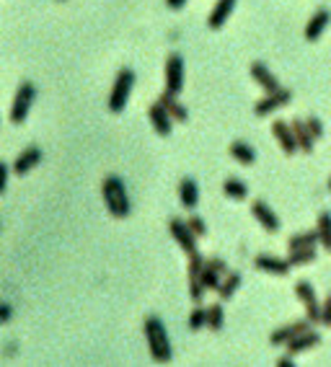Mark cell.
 <instances>
[{
  "instance_id": "cell-1",
  "label": "cell",
  "mask_w": 331,
  "mask_h": 367,
  "mask_svg": "<svg viewBox=\"0 0 331 367\" xmlns=\"http://www.w3.org/2000/svg\"><path fill=\"white\" fill-rule=\"evenodd\" d=\"M145 342H148L153 362H158V365L171 362V357H173L171 342H169L166 326H163V321H160L158 315H148V318H145Z\"/></svg>"
},
{
  "instance_id": "cell-2",
  "label": "cell",
  "mask_w": 331,
  "mask_h": 367,
  "mask_svg": "<svg viewBox=\"0 0 331 367\" xmlns=\"http://www.w3.org/2000/svg\"><path fill=\"white\" fill-rule=\"evenodd\" d=\"M101 197H104L107 210L114 217H119V220H122V217H129L132 207H129L127 189H125V181L119 179L117 173H111V176L104 179V184H101Z\"/></svg>"
},
{
  "instance_id": "cell-3",
  "label": "cell",
  "mask_w": 331,
  "mask_h": 367,
  "mask_svg": "<svg viewBox=\"0 0 331 367\" xmlns=\"http://www.w3.org/2000/svg\"><path fill=\"white\" fill-rule=\"evenodd\" d=\"M132 88H135V70L122 67L117 73V78H114L111 93H109V111H111V114H122V111H125Z\"/></svg>"
},
{
  "instance_id": "cell-4",
  "label": "cell",
  "mask_w": 331,
  "mask_h": 367,
  "mask_svg": "<svg viewBox=\"0 0 331 367\" xmlns=\"http://www.w3.org/2000/svg\"><path fill=\"white\" fill-rule=\"evenodd\" d=\"M34 98H36V86L29 83V80H23L19 91H16V96H13V104H11V122L13 124H23L26 117H29V111L34 107Z\"/></svg>"
},
{
  "instance_id": "cell-5",
  "label": "cell",
  "mask_w": 331,
  "mask_h": 367,
  "mask_svg": "<svg viewBox=\"0 0 331 367\" xmlns=\"http://www.w3.org/2000/svg\"><path fill=\"white\" fill-rule=\"evenodd\" d=\"M169 230H171V238L179 243V249H182L186 256L200 254V251H197V236L192 233V227L186 225V220H182V217H171Z\"/></svg>"
},
{
  "instance_id": "cell-6",
  "label": "cell",
  "mask_w": 331,
  "mask_h": 367,
  "mask_svg": "<svg viewBox=\"0 0 331 367\" xmlns=\"http://www.w3.org/2000/svg\"><path fill=\"white\" fill-rule=\"evenodd\" d=\"M184 88V57L179 52H171L166 57V93L179 96Z\"/></svg>"
},
{
  "instance_id": "cell-7",
  "label": "cell",
  "mask_w": 331,
  "mask_h": 367,
  "mask_svg": "<svg viewBox=\"0 0 331 367\" xmlns=\"http://www.w3.org/2000/svg\"><path fill=\"white\" fill-rule=\"evenodd\" d=\"M290 101H292V93H290L288 88L272 91V93H267L264 98H259L257 107H254V114H257V117H267V114H272V111L288 107Z\"/></svg>"
},
{
  "instance_id": "cell-8",
  "label": "cell",
  "mask_w": 331,
  "mask_h": 367,
  "mask_svg": "<svg viewBox=\"0 0 331 367\" xmlns=\"http://www.w3.org/2000/svg\"><path fill=\"white\" fill-rule=\"evenodd\" d=\"M202 267H204V259L200 254H194L189 256V295H192L194 302L202 300V295L207 292V287L202 285Z\"/></svg>"
},
{
  "instance_id": "cell-9",
  "label": "cell",
  "mask_w": 331,
  "mask_h": 367,
  "mask_svg": "<svg viewBox=\"0 0 331 367\" xmlns=\"http://www.w3.org/2000/svg\"><path fill=\"white\" fill-rule=\"evenodd\" d=\"M148 119L150 124H153V130L158 132L160 137H169L173 130V117L166 111V107L160 104V101H156V104H150L148 109Z\"/></svg>"
},
{
  "instance_id": "cell-10",
  "label": "cell",
  "mask_w": 331,
  "mask_h": 367,
  "mask_svg": "<svg viewBox=\"0 0 331 367\" xmlns=\"http://www.w3.org/2000/svg\"><path fill=\"white\" fill-rule=\"evenodd\" d=\"M228 271V264L223 259H204V267H202V285L207 290H217V285L223 280V274Z\"/></svg>"
},
{
  "instance_id": "cell-11",
  "label": "cell",
  "mask_w": 331,
  "mask_h": 367,
  "mask_svg": "<svg viewBox=\"0 0 331 367\" xmlns=\"http://www.w3.org/2000/svg\"><path fill=\"white\" fill-rule=\"evenodd\" d=\"M272 135H275V140L279 142V148L285 155H295L298 153V142H295V132H292V124L288 122H275L272 124Z\"/></svg>"
},
{
  "instance_id": "cell-12",
  "label": "cell",
  "mask_w": 331,
  "mask_h": 367,
  "mask_svg": "<svg viewBox=\"0 0 331 367\" xmlns=\"http://www.w3.org/2000/svg\"><path fill=\"white\" fill-rule=\"evenodd\" d=\"M251 215L257 217V223L267 233H277L279 230V217H277V212L272 210V207L267 205V202H261V199H257L254 205H251Z\"/></svg>"
},
{
  "instance_id": "cell-13",
  "label": "cell",
  "mask_w": 331,
  "mask_h": 367,
  "mask_svg": "<svg viewBox=\"0 0 331 367\" xmlns=\"http://www.w3.org/2000/svg\"><path fill=\"white\" fill-rule=\"evenodd\" d=\"M254 267L259 271H267V274H275V277H285L290 274L292 269V264L288 259H277V256H269V254H259L257 259H254Z\"/></svg>"
},
{
  "instance_id": "cell-14",
  "label": "cell",
  "mask_w": 331,
  "mask_h": 367,
  "mask_svg": "<svg viewBox=\"0 0 331 367\" xmlns=\"http://www.w3.org/2000/svg\"><path fill=\"white\" fill-rule=\"evenodd\" d=\"M42 163V148H36V145H29L26 151L19 153V158L13 163V173H19V176H26V173L36 168Z\"/></svg>"
},
{
  "instance_id": "cell-15",
  "label": "cell",
  "mask_w": 331,
  "mask_h": 367,
  "mask_svg": "<svg viewBox=\"0 0 331 367\" xmlns=\"http://www.w3.org/2000/svg\"><path fill=\"white\" fill-rule=\"evenodd\" d=\"M235 3L238 0H215V8L210 11V16H207V26L213 29V32H217V29H223L225 23H228V19H231V13H233Z\"/></svg>"
},
{
  "instance_id": "cell-16",
  "label": "cell",
  "mask_w": 331,
  "mask_h": 367,
  "mask_svg": "<svg viewBox=\"0 0 331 367\" xmlns=\"http://www.w3.org/2000/svg\"><path fill=\"white\" fill-rule=\"evenodd\" d=\"M310 321L308 318H300V321H292V324H288V326H282V329H277L275 334L269 336V342L275 346H279V344H288L290 339H295L298 334H303V331H308L310 329Z\"/></svg>"
},
{
  "instance_id": "cell-17",
  "label": "cell",
  "mask_w": 331,
  "mask_h": 367,
  "mask_svg": "<svg viewBox=\"0 0 331 367\" xmlns=\"http://www.w3.org/2000/svg\"><path fill=\"white\" fill-rule=\"evenodd\" d=\"M248 73H251V78L257 80L259 86L264 88V93H272V91H279V88H282V86H279L277 76H275V73H272V70H269L264 63H254Z\"/></svg>"
},
{
  "instance_id": "cell-18",
  "label": "cell",
  "mask_w": 331,
  "mask_h": 367,
  "mask_svg": "<svg viewBox=\"0 0 331 367\" xmlns=\"http://www.w3.org/2000/svg\"><path fill=\"white\" fill-rule=\"evenodd\" d=\"M329 21H331V13L326 11V8H319V11L308 19V23H306V39H308V42H316L321 34L326 32Z\"/></svg>"
},
{
  "instance_id": "cell-19",
  "label": "cell",
  "mask_w": 331,
  "mask_h": 367,
  "mask_svg": "<svg viewBox=\"0 0 331 367\" xmlns=\"http://www.w3.org/2000/svg\"><path fill=\"white\" fill-rule=\"evenodd\" d=\"M321 342V334L316 329H308V331H303L298 334L295 339H290L288 342V352L290 355H300V352H306V349H313V346Z\"/></svg>"
},
{
  "instance_id": "cell-20",
  "label": "cell",
  "mask_w": 331,
  "mask_h": 367,
  "mask_svg": "<svg viewBox=\"0 0 331 367\" xmlns=\"http://www.w3.org/2000/svg\"><path fill=\"white\" fill-rule=\"evenodd\" d=\"M179 199H182V205L186 210H194L200 205V186H197L194 179H182L179 181Z\"/></svg>"
},
{
  "instance_id": "cell-21",
  "label": "cell",
  "mask_w": 331,
  "mask_h": 367,
  "mask_svg": "<svg viewBox=\"0 0 331 367\" xmlns=\"http://www.w3.org/2000/svg\"><path fill=\"white\" fill-rule=\"evenodd\" d=\"M158 101L166 107V111L173 117V122H186V119H189V111H186V107L179 101V96H173V93H166V91H163Z\"/></svg>"
},
{
  "instance_id": "cell-22",
  "label": "cell",
  "mask_w": 331,
  "mask_h": 367,
  "mask_svg": "<svg viewBox=\"0 0 331 367\" xmlns=\"http://www.w3.org/2000/svg\"><path fill=\"white\" fill-rule=\"evenodd\" d=\"M241 282H244V277H241L238 271H225L220 285H217V295H220V300H231V298L235 295V290L241 287Z\"/></svg>"
},
{
  "instance_id": "cell-23",
  "label": "cell",
  "mask_w": 331,
  "mask_h": 367,
  "mask_svg": "<svg viewBox=\"0 0 331 367\" xmlns=\"http://www.w3.org/2000/svg\"><path fill=\"white\" fill-rule=\"evenodd\" d=\"M292 132H295L298 151L313 153V142H316V137H313V135H310V130L306 127V119H295V122H292Z\"/></svg>"
},
{
  "instance_id": "cell-24",
  "label": "cell",
  "mask_w": 331,
  "mask_h": 367,
  "mask_svg": "<svg viewBox=\"0 0 331 367\" xmlns=\"http://www.w3.org/2000/svg\"><path fill=\"white\" fill-rule=\"evenodd\" d=\"M228 151H231V158H233L235 163H241V166H251V163L257 161L254 148H251V145H246V142H241V140H235Z\"/></svg>"
},
{
  "instance_id": "cell-25",
  "label": "cell",
  "mask_w": 331,
  "mask_h": 367,
  "mask_svg": "<svg viewBox=\"0 0 331 367\" xmlns=\"http://www.w3.org/2000/svg\"><path fill=\"white\" fill-rule=\"evenodd\" d=\"M316 233H319V243L323 246V251L331 254V212H321L319 215V225H316Z\"/></svg>"
},
{
  "instance_id": "cell-26",
  "label": "cell",
  "mask_w": 331,
  "mask_h": 367,
  "mask_svg": "<svg viewBox=\"0 0 331 367\" xmlns=\"http://www.w3.org/2000/svg\"><path fill=\"white\" fill-rule=\"evenodd\" d=\"M319 243V233L316 230H303V233H295L290 236L288 241V249H308V246H316Z\"/></svg>"
},
{
  "instance_id": "cell-27",
  "label": "cell",
  "mask_w": 331,
  "mask_h": 367,
  "mask_svg": "<svg viewBox=\"0 0 331 367\" xmlns=\"http://www.w3.org/2000/svg\"><path fill=\"white\" fill-rule=\"evenodd\" d=\"M223 192L228 199H235V202H244L246 197H248V189H246V184L241 179H225Z\"/></svg>"
},
{
  "instance_id": "cell-28",
  "label": "cell",
  "mask_w": 331,
  "mask_h": 367,
  "mask_svg": "<svg viewBox=\"0 0 331 367\" xmlns=\"http://www.w3.org/2000/svg\"><path fill=\"white\" fill-rule=\"evenodd\" d=\"M316 256H319V254H316V246H308V249H292L288 261L292 267H306V264H313Z\"/></svg>"
},
{
  "instance_id": "cell-29",
  "label": "cell",
  "mask_w": 331,
  "mask_h": 367,
  "mask_svg": "<svg viewBox=\"0 0 331 367\" xmlns=\"http://www.w3.org/2000/svg\"><path fill=\"white\" fill-rule=\"evenodd\" d=\"M223 324H225L223 305H220V302H215V305L207 308V329H210V331H220Z\"/></svg>"
},
{
  "instance_id": "cell-30",
  "label": "cell",
  "mask_w": 331,
  "mask_h": 367,
  "mask_svg": "<svg viewBox=\"0 0 331 367\" xmlns=\"http://www.w3.org/2000/svg\"><path fill=\"white\" fill-rule=\"evenodd\" d=\"M202 326H207V308H200V305H197L192 313H189V329H192V331H200Z\"/></svg>"
},
{
  "instance_id": "cell-31",
  "label": "cell",
  "mask_w": 331,
  "mask_h": 367,
  "mask_svg": "<svg viewBox=\"0 0 331 367\" xmlns=\"http://www.w3.org/2000/svg\"><path fill=\"white\" fill-rule=\"evenodd\" d=\"M186 225L192 227V233H194L197 238L207 236V223H204V220H202L200 215H192V217H189V220H186Z\"/></svg>"
},
{
  "instance_id": "cell-32",
  "label": "cell",
  "mask_w": 331,
  "mask_h": 367,
  "mask_svg": "<svg viewBox=\"0 0 331 367\" xmlns=\"http://www.w3.org/2000/svg\"><path fill=\"white\" fill-rule=\"evenodd\" d=\"M306 127L310 130V135L319 140V137H323V127H321V119L319 117H308L306 119Z\"/></svg>"
},
{
  "instance_id": "cell-33",
  "label": "cell",
  "mask_w": 331,
  "mask_h": 367,
  "mask_svg": "<svg viewBox=\"0 0 331 367\" xmlns=\"http://www.w3.org/2000/svg\"><path fill=\"white\" fill-rule=\"evenodd\" d=\"M321 324L331 326V295L323 300V305H321Z\"/></svg>"
},
{
  "instance_id": "cell-34",
  "label": "cell",
  "mask_w": 331,
  "mask_h": 367,
  "mask_svg": "<svg viewBox=\"0 0 331 367\" xmlns=\"http://www.w3.org/2000/svg\"><path fill=\"white\" fill-rule=\"evenodd\" d=\"M8 176H11V168L0 161V194H3V192H6V186H8Z\"/></svg>"
},
{
  "instance_id": "cell-35",
  "label": "cell",
  "mask_w": 331,
  "mask_h": 367,
  "mask_svg": "<svg viewBox=\"0 0 331 367\" xmlns=\"http://www.w3.org/2000/svg\"><path fill=\"white\" fill-rule=\"evenodd\" d=\"M11 315H13L11 305H6V302H0V324H8V321H11Z\"/></svg>"
},
{
  "instance_id": "cell-36",
  "label": "cell",
  "mask_w": 331,
  "mask_h": 367,
  "mask_svg": "<svg viewBox=\"0 0 331 367\" xmlns=\"http://www.w3.org/2000/svg\"><path fill=\"white\" fill-rule=\"evenodd\" d=\"M166 5H169L171 11H182L184 5H186V0H166Z\"/></svg>"
},
{
  "instance_id": "cell-37",
  "label": "cell",
  "mask_w": 331,
  "mask_h": 367,
  "mask_svg": "<svg viewBox=\"0 0 331 367\" xmlns=\"http://www.w3.org/2000/svg\"><path fill=\"white\" fill-rule=\"evenodd\" d=\"M277 365H279V367H290V365H292V357H279Z\"/></svg>"
},
{
  "instance_id": "cell-38",
  "label": "cell",
  "mask_w": 331,
  "mask_h": 367,
  "mask_svg": "<svg viewBox=\"0 0 331 367\" xmlns=\"http://www.w3.org/2000/svg\"><path fill=\"white\" fill-rule=\"evenodd\" d=\"M329 189H331V179H329Z\"/></svg>"
}]
</instances>
